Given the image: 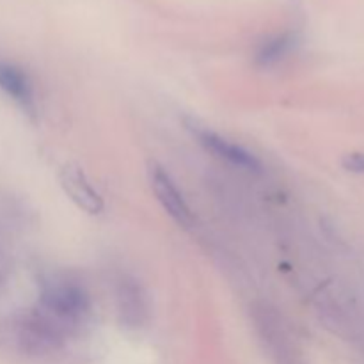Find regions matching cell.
<instances>
[{"label": "cell", "instance_id": "6da1fadb", "mask_svg": "<svg viewBox=\"0 0 364 364\" xmlns=\"http://www.w3.org/2000/svg\"><path fill=\"white\" fill-rule=\"evenodd\" d=\"M39 309L60 327L75 326L89 315L91 302L82 284L63 274H53L41 283Z\"/></svg>", "mask_w": 364, "mask_h": 364}, {"label": "cell", "instance_id": "7a4b0ae2", "mask_svg": "<svg viewBox=\"0 0 364 364\" xmlns=\"http://www.w3.org/2000/svg\"><path fill=\"white\" fill-rule=\"evenodd\" d=\"M187 128L191 130V134L194 135L196 141L203 146L208 153H212L213 156H217L223 162L230 164V166L238 167V169L251 171V173H256V171L262 169V164L259 160L252 155L251 151H247L245 148L238 146L237 142H231L230 139L223 137V135L215 134L213 130H208V128L201 127L196 121H187Z\"/></svg>", "mask_w": 364, "mask_h": 364}, {"label": "cell", "instance_id": "3957f363", "mask_svg": "<svg viewBox=\"0 0 364 364\" xmlns=\"http://www.w3.org/2000/svg\"><path fill=\"white\" fill-rule=\"evenodd\" d=\"M149 185H151L153 194L156 196L167 215L180 226H191L192 220H194L191 206L187 205L183 194L180 192L178 185L174 183L171 174L164 167H160L159 164L149 166Z\"/></svg>", "mask_w": 364, "mask_h": 364}, {"label": "cell", "instance_id": "277c9868", "mask_svg": "<svg viewBox=\"0 0 364 364\" xmlns=\"http://www.w3.org/2000/svg\"><path fill=\"white\" fill-rule=\"evenodd\" d=\"M60 187L64 194L75 203L80 210H84L89 215H98L105 208L102 196L96 192V188L89 183L84 171L75 164H66L59 173Z\"/></svg>", "mask_w": 364, "mask_h": 364}, {"label": "cell", "instance_id": "5b68a950", "mask_svg": "<svg viewBox=\"0 0 364 364\" xmlns=\"http://www.w3.org/2000/svg\"><path fill=\"white\" fill-rule=\"evenodd\" d=\"M0 89L27 114H36L34 85L27 71L13 63L0 60Z\"/></svg>", "mask_w": 364, "mask_h": 364}, {"label": "cell", "instance_id": "8992f818", "mask_svg": "<svg viewBox=\"0 0 364 364\" xmlns=\"http://www.w3.org/2000/svg\"><path fill=\"white\" fill-rule=\"evenodd\" d=\"M117 309L123 322L137 327L148 316V301L137 281L123 279L117 290Z\"/></svg>", "mask_w": 364, "mask_h": 364}, {"label": "cell", "instance_id": "52a82bcc", "mask_svg": "<svg viewBox=\"0 0 364 364\" xmlns=\"http://www.w3.org/2000/svg\"><path fill=\"white\" fill-rule=\"evenodd\" d=\"M295 43H297V38L294 32H279L276 36H270L256 50L255 64L259 68H270L281 63L294 50Z\"/></svg>", "mask_w": 364, "mask_h": 364}, {"label": "cell", "instance_id": "ba28073f", "mask_svg": "<svg viewBox=\"0 0 364 364\" xmlns=\"http://www.w3.org/2000/svg\"><path fill=\"white\" fill-rule=\"evenodd\" d=\"M343 167L350 173H364V153H350L345 156Z\"/></svg>", "mask_w": 364, "mask_h": 364}]
</instances>
